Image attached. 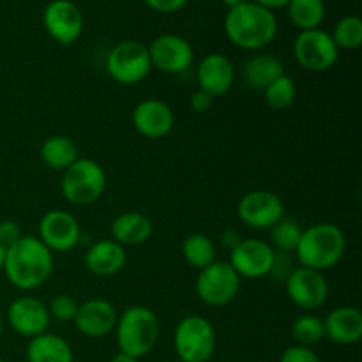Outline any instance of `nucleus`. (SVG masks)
I'll list each match as a JSON object with an SVG mask.
<instances>
[{
    "instance_id": "1",
    "label": "nucleus",
    "mask_w": 362,
    "mask_h": 362,
    "mask_svg": "<svg viewBox=\"0 0 362 362\" xmlns=\"http://www.w3.org/2000/svg\"><path fill=\"white\" fill-rule=\"evenodd\" d=\"M4 272L13 286L23 292L39 288L53 272V253L32 235H23L6 250Z\"/></svg>"
},
{
    "instance_id": "2",
    "label": "nucleus",
    "mask_w": 362,
    "mask_h": 362,
    "mask_svg": "<svg viewBox=\"0 0 362 362\" xmlns=\"http://www.w3.org/2000/svg\"><path fill=\"white\" fill-rule=\"evenodd\" d=\"M225 32L237 48L257 52L274 41L278 21L272 11L255 2H244L243 6L228 9Z\"/></svg>"
},
{
    "instance_id": "3",
    "label": "nucleus",
    "mask_w": 362,
    "mask_h": 362,
    "mask_svg": "<svg viewBox=\"0 0 362 362\" xmlns=\"http://www.w3.org/2000/svg\"><path fill=\"white\" fill-rule=\"evenodd\" d=\"M346 251V237L338 225L315 223L303 230L296 255L300 267L327 271L343 260Z\"/></svg>"
},
{
    "instance_id": "4",
    "label": "nucleus",
    "mask_w": 362,
    "mask_h": 362,
    "mask_svg": "<svg viewBox=\"0 0 362 362\" xmlns=\"http://www.w3.org/2000/svg\"><path fill=\"white\" fill-rule=\"evenodd\" d=\"M115 338L119 352L140 359L158 345L159 320L147 306H129L117 318Z\"/></svg>"
},
{
    "instance_id": "5",
    "label": "nucleus",
    "mask_w": 362,
    "mask_h": 362,
    "mask_svg": "<svg viewBox=\"0 0 362 362\" xmlns=\"http://www.w3.org/2000/svg\"><path fill=\"white\" fill-rule=\"evenodd\" d=\"M106 173L98 161L88 158H78L64 172L60 191L71 205L85 207L98 202L105 194Z\"/></svg>"
},
{
    "instance_id": "6",
    "label": "nucleus",
    "mask_w": 362,
    "mask_h": 362,
    "mask_svg": "<svg viewBox=\"0 0 362 362\" xmlns=\"http://www.w3.org/2000/svg\"><path fill=\"white\" fill-rule=\"evenodd\" d=\"M216 329L205 317L189 315L173 332V349L182 362H207L216 350Z\"/></svg>"
},
{
    "instance_id": "7",
    "label": "nucleus",
    "mask_w": 362,
    "mask_h": 362,
    "mask_svg": "<svg viewBox=\"0 0 362 362\" xmlns=\"http://www.w3.org/2000/svg\"><path fill=\"white\" fill-rule=\"evenodd\" d=\"M152 69L147 46L138 41H122L106 57L110 78L120 85H138Z\"/></svg>"
},
{
    "instance_id": "8",
    "label": "nucleus",
    "mask_w": 362,
    "mask_h": 362,
    "mask_svg": "<svg viewBox=\"0 0 362 362\" xmlns=\"http://www.w3.org/2000/svg\"><path fill=\"white\" fill-rule=\"evenodd\" d=\"M194 288L202 303L212 308H223L239 296L240 278L228 262L216 260L198 272Z\"/></svg>"
},
{
    "instance_id": "9",
    "label": "nucleus",
    "mask_w": 362,
    "mask_h": 362,
    "mask_svg": "<svg viewBox=\"0 0 362 362\" xmlns=\"http://www.w3.org/2000/svg\"><path fill=\"white\" fill-rule=\"evenodd\" d=\"M297 64L310 73H324L338 62L339 49L331 34L320 28L303 30L293 42Z\"/></svg>"
},
{
    "instance_id": "10",
    "label": "nucleus",
    "mask_w": 362,
    "mask_h": 362,
    "mask_svg": "<svg viewBox=\"0 0 362 362\" xmlns=\"http://www.w3.org/2000/svg\"><path fill=\"white\" fill-rule=\"evenodd\" d=\"M288 299L304 311L320 310L329 299V283L324 272L296 267L285 279Z\"/></svg>"
},
{
    "instance_id": "11",
    "label": "nucleus",
    "mask_w": 362,
    "mask_h": 362,
    "mask_svg": "<svg viewBox=\"0 0 362 362\" xmlns=\"http://www.w3.org/2000/svg\"><path fill=\"white\" fill-rule=\"evenodd\" d=\"M237 218L250 228L271 230L279 219L285 218V205L272 191L255 189L240 198Z\"/></svg>"
},
{
    "instance_id": "12",
    "label": "nucleus",
    "mask_w": 362,
    "mask_h": 362,
    "mask_svg": "<svg viewBox=\"0 0 362 362\" xmlns=\"http://www.w3.org/2000/svg\"><path fill=\"white\" fill-rule=\"evenodd\" d=\"M276 251L271 244L260 239H240V243L230 251L228 264L240 279H260L271 274Z\"/></svg>"
},
{
    "instance_id": "13",
    "label": "nucleus",
    "mask_w": 362,
    "mask_h": 362,
    "mask_svg": "<svg viewBox=\"0 0 362 362\" xmlns=\"http://www.w3.org/2000/svg\"><path fill=\"white\" fill-rule=\"evenodd\" d=\"M81 239V230L76 218L66 211L46 212L39 223V240L52 253H67L74 250Z\"/></svg>"
},
{
    "instance_id": "14",
    "label": "nucleus",
    "mask_w": 362,
    "mask_h": 362,
    "mask_svg": "<svg viewBox=\"0 0 362 362\" xmlns=\"http://www.w3.org/2000/svg\"><path fill=\"white\" fill-rule=\"evenodd\" d=\"M152 67L166 74H179L189 69L193 62V48L184 37L163 34L147 46Z\"/></svg>"
},
{
    "instance_id": "15",
    "label": "nucleus",
    "mask_w": 362,
    "mask_h": 362,
    "mask_svg": "<svg viewBox=\"0 0 362 362\" xmlns=\"http://www.w3.org/2000/svg\"><path fill=\"white\" fill-rule=\"evenodd\" d=\"M45 28L59 45L69 46L76 41L83 30V14L80 7L71 0H53L46 6Z\"/></svg>"
},
{
    "instance_id": "16",
    "label": "nucleus",
    "mask_w": 362,
    "mask_h": 362,
    "mask_svg": "<svg viewBox=\"0 0 362 362\" xmlns=\"http://www.w3.org/2000/svg\"><path fill=\"white\" fill-rule=\"evenodd\" d=\"M49 320L52 317L48 313V306L35 297H18L7 308V322L11 329L25 338L45 334L48 331Z\"/></svg>"
},
{
    "instance_id": "17",
    "label": "nucleus",
    "mask_w": 362,
    "mask_h": 362,
    "mask_svg": "<svg viewBox=\"0 0 362 362\" xmlns=\"http://www.w3.org/2000/svg\"><path fill=\"white\" fill-rule=\"evenodd\" d=\"M175 117L161 99H144L133 110V126L141 136L159 140L172 133Z\"/></svg>"
},
{
    "instance_id": "18",
    "label": "nucleus",
    "mask_w": 362,
    "mask_h": 362,
    "mask_svg": "<svg viewBox=\"0 0 362 362\" xmlns=\"http://www.w3.org/2000/svg\"><path fill=\"white\" fill-rule=\"evenodd\" d=\"M233 80H235V67L226 55L211 53V55L204 57L202 62L198 64V88L211 95L212 99L228 94Z\"/></svg>"
},
{
    "instance_id": "19",
    "label": "nucleus",
    "mask_w": 362,
    "mask_h": 362,
    "mask_svg": "<svg viewBox=\"0 0 362 362\" xmlns=\"http://www.w3.org/2000/svg\"><path fill=\"white\" fill-rule=\"evenodd\" d=\"M117 318L119 315L112 303L105 299H90L80 304L73 324L87 338H105L115 329Z\"/></svg>"
},
{
    "instance_id": "20",
    "label": "nucleus",
    "mask_w": 362,
    "mask_h": 362,
    "mask_svg": "<svg viewBox=\"0 0 362 362\" xmlns=\"http://www.w3.org/2000/svg\"><path fill=\"white\" fill-rule=\"evenodd\" d=\"M126 247L113 239H103L92 244L85 253V267L88 272L101 278L115 276L126 267Z\"/></svg>"
},
{
    "instance_id": "21",
    "label": "nucleus",
    "mask_w": 362,
    "mask_h": 362,
    "mask_svg": "<svg viewBox=\"0 0 362 362\" xmlns=\"http://www.w3.org/2000/svg\"><path fill=\"white\" fill-rule=\"evenodd\" d=\"M325 338L338 345H354L362 338V313L354 306H339L324 318Z\"/></svg>"
},
{
    "instance_id": "22",
    "label": "nucleus",
    "mask_w": 362,
    "mask_h": 362,
    "mask_svg": "<svg viewBox=\"0 0 362 362\" xmlns=\"http://www.w3.org/2000/svg\"><path fill=\"white\" fill-rule=\"evenodd\" d=\"M112 239L120 246H140L152 237L154 225L144 212H122L112 221Z\"/></svg>"
},
{
    "instance_id": "23",
    "label": "nucleus",
    "mask_w": 362,
    "mask_h": 362,
    "mask_svg": "<svg viewBox=\"0 0 362 362\" xmlns=\"http://www.w3.org/2000/svg\"><path fill=\"white\" fill-rule=\"evenodd\" d=\"M285 74V64L271 53H258L244 64V81L255 90L264 92L269 85Z\"/></svg>"
},
{
    "instance_id": "24",
    "label": "nucleus",
    "mask_w": 362,
    "mask_h": 362,
    "mask_svg": "<svg viewBox=\"0 0 362 362\" xmlns=\"http://www.w3.org/2000/svg\"><path fill=\"white\" fill-rule=\"evenodd\" d=\"M73 349L59 334H39L27 345L28 362H73Z\"/></svg>"
},
{
    "instance_id": "25",
    "label": "nucleus",
    "mask_w": 362,
    "mask_h": 362,
    "mask_svg": "<svg viewBox=\"0 0 362 362\" xmlns=\"http://www.w3.org/2000/svg\"><path fill=\"white\" fill-rule=\"evenodd\" d=\"M78 158L80 156H78L76 144L64 134H55L42 141L41 159L48 168L66 172Z\"/></svg>"
},
{
    "instance_id": "26",
    "label": "nucleus",
    "mask_w": 362,
    "mask_h": 362,
    "mask_svg": "<svg viewBox=\"0 0 362 362\" xmlns=\"http://www.w3.org/2000/svg\"><path fill=\"white\" fill-rule=\"evenodd\" d=\"M288 18L300 32L320 27L325 16L324 0H290Z\"/></svg>"
},
{
    "instance_id": "27",
    "label": "nucleus",
    "mask_w": 362,
    "mask_h": 362,
    "mask_svg": "<svg viewBox=\"0 0 362 362\" xmlns=\"http://www.w3.org/2000/svg\"><path fill=\"white\" fill-rule=\"evenodd\" d=\"M182 257L187 265L202 271L216 262V244L204 233H191L182 244Z\"/></svg>"
},
{
    "instance_id": "28",
    "label": "nucleus",
    "mask_w": 362,
    "mask_h": 362,
    "mask_svg": "<svg viewBox=\"0 0 362 362\" xmlns=\"http://www.w3.org/2000/svg\"><path fill=\"white\" fill-rule=\"evenodd\" d=\"M292 338L296 339L297 345L300 346H313L318 345L322 339H325V327H324V318L317 317L313 313H304L293 320L292 327Z\"/></svg>"
},
{
    "instance_id": "29",
    "label": "nucleus",
    "mask_w": 362,
    "mask_h": 362,
    "mask_svg": "<svg viewBox=\"0 0 362 362\" xmlns=\"http://www.w3.org/2000/svg\"><path fill=\"white\" fill-rule=\"evenodd\" d=\"M303 230L296 219L281 218L274 226L271 228V240H272V250H278L279 253H296L297 244H299Z\"/></svg>"
},
{
    "instance_id": "30",
    "label": "nucleus",
    "mask_w": 362,
    "mask_h": 362,
    "mask_svg": "<svg viewBox=\"0 0 362 362\" xmlns=\"http://www.w3.org/2000/svg\"><path fill=\"white\" fill-rule=\"evenodd\" d=\"M331 37L338 49H357L362 45V20L354 14L341 18Z\"/></svg>"
},
{
    "instance_id": "31",
    "label": "nucleus",
    "mask_w": 362,
    "mask_h": 362,
    "mask_svg": "<svg viewBox=\"0 0 362 362\" xmlns=\"http://www.w3.org/2000/svg\"><path fill=\"white\" fill-rule=\"evenodd\" d=\"M265 103L271 106L272 110H286L288 106H292V103L296 101L297 88L296 81L290 76L283 74L278 80L272 81L267 88L264 90Z\"/></svg>"
},
{
    "instance_id": "32",
    "label": "nucleus",
    "mask_w": 362,
    "mask_h": 362,
    "mask_svg": "<svg viewBox=\"0 0 362 362\" xmlns=\"http://www.w3.org/2000/svg\"><path fill=\"white\" fill-rule=\"evenodd\" d=\"M78 308H80V304L76 303V299L73 296H69V293H59L49 303L48 313L52 318L66 324V322H74Z\"/></svg>"
},
{
    "instance_id": "33",
    "label": "nucleus",
    "mask_w": 362,
    "mask_h": 362,
    "mask_svg": "<svg viewBox=\"0 0 362 362\" xmlns=\"http://www.w3.org/2000/svg\"><path fill=\"white\" fill-rule=\"evenodd\" d=\"M279 362H322L318 354L310 346H288L279 357Z\"/></svg>"
},
{
    "instance_id": "34",
    "label": "nucleus",
    "mask_w": 362,
    "mask_h": 362,
    "mask_svg": "<svg viewBox=\"0 0 362 362\" xmlns=\"http://www.w3.org/2000/svg\"><path fill=\"white\" fill-rule=\"evenodd\" d=\"M21 237H23V233H21L20 225H18L16 221H11V219L0 221V244H2L6 250L9 246H13L14 243H18Z\"/></svg>"
},
{
    "instance_id": "35",
    "label": "nucleus",
    "mask_w": 362,
    "mask_h": 362,
    "mask_svg": "<svg viewBox=\"0 0 362 362\" xmlns=\"http://www.w3.org/2000/svg\"><path fill=\"white\" fill-rule=\"evenodd\" d=\"M145 4L158 13H175L186 6L187 0H145Z\"/></svg>"
},
{
    "instance_id": "36",
    "label": "nucleus",
    "mask_w": 362,
    "mask_h": 362,
    "mask_svg": "<svg viewBox=\"0 0 362 362\" xmlns=\"http://www.w3.org/2000/svg\"><path fill=\"white\" fill-rule=\"evenodd\" d=\"M212 101H214V99H212L211 95L205 94V92H202L200 88H198L197 92H193V94H191L189 106L197 113H205V112H209V110H211Z\"/></svg>"
},
{
    "instance_id": "37",
    "label": "nucleus",
    "mask_w": 362,
    "mask_h": 362,
    "mask_svg": "<svg viewBox=\"0 0 362 362\" xmlns=\"http://www.w3.org/2000/svg\"><path fill=\"white\" fill-rule=\"evenodd\" d=\"M239 243H240V235L235 232V230H225V232L221 233V244L228 251H232Z\"/></svg>"
},
{
    "instance_id": "38",
    "label": "nucleus",
    "mask_w": 362,
    "mask_h": 362,
    "mask_svg": "<svg viewBox=\"0 0 362 362\" xmlns=\"http://www.w3.org/2000/svg\"><path fill=\"white\" fill-rule=\"evenodd\" d=\"M253 2L258 4V6L265 7V9L272 11V9H279V7H286L290 0H253Z\"/></svg>"
},
{
    "instance_id": "39",
    "label": "nucleus",
    "mask_w": 362,
    "mask_h": 362,
    "mask_svg": "<svg viewBox=\"0 0 362 362\" xmlns=\"http://www.w3.org/2000/svg\"><path fill=\"white\" fill-rule=\"evenodd\" d=\"M110 362H138V359H134V357L127 356V354L119 352V354H115V356L112 357V361H110Z\"/></svg>"
},
{
    "instance_id": "40",
    "label": "nucleus",
    "mask_w": 362,
    "mask_h": 362,
    "mask_svg": "<svg viewBox=\"0 0 362 362\" xmlns=\"http://www.w3.org/2000/svg\"><path fill=\"white\" fill-rule=\"evenodd\" d=\"M244 2H247V0H223V4H225L228 9H233V7H239L243 6Z\"/></svg>"
},
{
    "instance_id": "41",
    "label": "nucleus",
    "mask_w": 362,
    "mask_h": 362,
    "mask_svg": "<svg viewBox=\"0 0 362 362\" xmlns=\"http://www.w3.org/2000/svg\"><path fill=\"white\" fill-rule=\"evenodd\" d=\"M4 262H6V247L0 244V272L4 271Z\"/></svg>"
},
{
    "instance_id": "42",
    "label": "nucleus",
    "mask_w": 362,
    "mask_h": 362,
    "mask_svg": "<svg viewBox=\"0 0 362 362\" xmlns=\"http://www.w3.org/2000/svg\"><path fill=\"white\" fill-rule=\"evenodd\" d=\"M2 332H4V320L2 317H0V336H2Z\"/></svg>"
},
{
    "instance_id": "43",
    "label": "nucleus",
    "mask_w": 362,
    "mask_h": 362,
    "mask_svg": "<svg viewBox=\"0 0 362 362\" xmlns=\"http://www.w3.org/2000/svg\"><path fill=\"white\" fill-rule=\"evenodd\" d=\"M0 362H6V361H2V359H0Z\"/></svg>"
},
{
    "instance_id": "44",
    "label": "nucleus",
    "mask_w": 362,
    "mask_h": 362,
    "mask_svg": "<svg viewBox=\"0 0 362 362\" xmlns=\"http://www.w3.org/2000/svg\"><path fill=\"white\" fill-rule=\"evenodd\" d=\"M207 362H209V361H207Z\"/></svg>"
}]
</instances>
